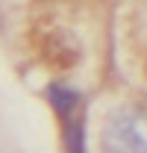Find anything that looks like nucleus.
<instances>
[{"label": "nucleus", "instance_id": "obj_1", "mask_svg": "<svg viewBox=\"0 0 147 153\" xmlns=\"http://www.w3.org/2000/svg\"><path fill=\"white\" fill-rule=\"evenodd\" d=\"M97 153H147V97H121L103 109Z\"/></svg>", "mask_w": 147, "mask_h": 153}, {"label": "nucleus", "instance_id": "obj_2", "mask_svg": "<svg viewBox=\"0 0 147 153\" xmlns=\"http://www.w3.org/2000/svg\"><path fill=\"white\" fill-rule=\"evenodd\" d=\"M30 44L36 47L38 59L56 71V74H71L74 68L82 62L85 56V36L79 33V27L68 18H38L33 24V33H30Z\"/></svg>", "mask_w": 147, "mask_h": 153}, {"label": "nucleus", "instance_id": "obj_3", "mask_svg": "<svg viewBox=\"0 0 147 153\" xmlns=\"http://www.w3.org/2000/svg\"><path fill=\"white\" fill-rule=\"evenodd\" d=\"M41 97L50 106V112L56 115V121H65V118L85 109V91L68 74H53L41 85Z\"/></svg>", "mask_w": 147, "mask_h": 153}, {"label": "nucleus", "instance_id": "obj_4", "mask_svg": "<svg viewBox=\"0 0 147 153\" xmlns=\"http://www.w3.org/2000/svg\"><path fill=\"white\" fill-rule=\"evenodd\" d=\"M59 144L62 153H91V138H88V115L82 112L71 115L65 121H59Z\"/></svg>", "mask_w": 147, "mask_h": 153}, {"label": "nucleus", "instance_id": "obj_5", "mask_svg": "<svg viewBox=\"0 0 147 153\" xmlns=\"http://www.w3.org/2000/svg\"><path fill=\"white\" fill-rule=\"evenodd\" d=\"M141 44V71H144V76H147V36L138 41Z\"/></svg>", "mask_w": 147, "mask_h": 153}, {"label": "nucleus", "instance_id": "obj_6", "mask_svg": "<svg viewBox=\"0 0 147 153\" xmlns=\"http://www.w3.org/2000/svg\"><path fill=\"white\" fill-rule=\"evenodd\" d=\"M0 27H3V6H0Z\"/></svg>", "mask_w": 147, "mask_h": 153}]
</instances>
